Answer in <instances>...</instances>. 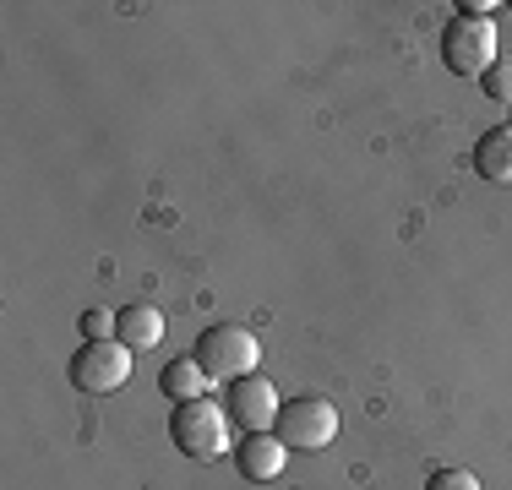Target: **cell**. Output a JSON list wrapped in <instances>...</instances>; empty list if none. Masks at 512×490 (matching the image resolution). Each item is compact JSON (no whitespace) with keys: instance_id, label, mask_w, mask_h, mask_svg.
<instances>
[{"instance_id":"1","label":"cell","mask_w":512,"mask_h":490,"mask_svg":"<svg viewBox=\"0 0 512 490\" xmlns=\"http://www.w3.org/2000/svg\"><path fill=\"white\" fill-rule=\"evenodd\" d=\"M169 436H175V447L186 452V458L213 463L218 452H229V414L218 409V403H207V398L175 403V414H169Z\"/></svg>"},{"instance_id":"2","label":"cell","mask_w":512,"mask_h":490,"mask_svg":"<svg viewBox=\"0 0 512 490\" xmlns=\"http://www.w3.org/2000/svg\"><path fill=\"white\" fill-rule=\"evenodd\" d=\"M191 360L207 371V382H240V376L256 371V360H262V349H256V338L246 333V327H207V333L197 338V349H191Z\"/></svg>"},{"instance_id":"3","label":"cell","mask_w":512,"mask_h":490,"mask_svg":"<svg viewBox=\"0 0 512 490\" xmlns=\"http://www.w3.org/2000/svg\"><path fill=\"white\" fill-rule=\"evenodd\" d=\"M442 60H447V71H458V77H485V71H491V60H496V28H491V17L458 11V17L442 28Z\"/></svg>"},{"instance_id":"4","label":"cell","mask_w":512,"mask_h":490,"mask_svg":"<svg viewBox=\"0 0 512 490\" xmlns=\"http://www.w3.org/2000/svg\"><path fill=\"white\" fill-rule=\"evenodd\" d=\"M273 436L284 441V447H295V452H322V447L338 441V409L327 398H295V403L278 409Z\"/></svg>"},{"instance_id":"5","label":"cell","mask_w":512,"mask_h":490,"mask_svg":"<svg viewBox=\"0 0 512 490\" xmlns=\"http://www.w3.org/2000/svg\"><path fill=\"white\" fill-rule=\"evenodd\" d=\"M131 376V349L120 338H104V343H82L77 360H71V387L77 392H93V398H104V392H120Z\"/></svg>"},{"instance_id":"6","label":"cell","mask_w":512,"mask_h":490,"mask_svg":"<svg viewBox=\"0 0 512 490\" xmlns=\"http://www.w3.org/2000/svg\"><path fill=\"white\" fill-rule=\"evenodd\" d=\"M278 392H273V382L267 376H240V382H229V392H224V414H229V425H240L246 436H256V431H273L278 425Z\"/></svg>"},{"instance_id":"7","label":"cell","mask_w":512,"mask_h":490,"mask_svg":"<svg viewBox=\"0 0 512 490\" xmlns=\"http://www.w3.org/2000/svg\"><path fill=\"white\" fill-rule=\"evenodd\" d=\"M284 458H289V447L273 431L240 436V447H235V469L246 474V480H278V474H284Z\"/></svg>"},{"instance_id":"8","label":"cell","mask_w":512,"mask_h":490,"mask_svg":"<svg viewBox=\"0 0 512 490\" xmlns=\"http://www.w3.org/2000/svg\"><path fill=\"white\" fill-rule=\"evenodd\" d=\"M474 175L485 186H512V126H491L474 142Z\"/></svg>"},{"instance_id":"9","label":"cell","mask_w":512,"mask_h":490,"mask_svg":"<svg viewBox=\"0 0 512 490\" xmlns=\"http://www.w3.org/2000/svg\"><path fill=\"white\" fill-rule=\"evenodd\" d=\"M115 338L126 343V349H158V343H164V311H158V305H126Z\"/></svg>"},{"instance_id":"10","label":"cell","mask_w":512,"mask_h":490,"mask_svg":"<svg viewBox=\"0 0 512 490\" xmlns=\"http://www.w3.org/2000/svg\"><path fill=\"white\" fill-rule=\"evenodd\" d=\"M164 392L175 403H191V398H207V371L197 360H175V365H164Z\"/></svg>"},{"instance_id":"11","label":"cell","mask_w":512,"mask_h":490,"mask_svg":"<svg viewBox=\"0 0 512 490\" xmlns=\"http://www.w3.org/2000/svg\"><path fill=\"white\" fill-rule=\"evenodd\" d=\"M480 88H485V98H496V104H512V55L491 60V71L480 77Z\"/></svg>"},{"instance_id":"12","label":"cell","mask_w":512,"mask_h":490,"mask_svg":"<svg viewBox=\"0 0 512 490\" xmlns=\"http://www.w3.org/2000/svg\"><path fill=\"white\" fill-rule=\"evenodd\" d=\"M82 333H88V343H104V338H115V333H120V316H115V311H104V305H93V311L82 316Z\"/></svg>"},{"instance_id":"13","label":"cell","mask_w":512,"mask_h":490,"mask_svg":"<svg viewBox=\"0 0 512 490\" xmlns=\"http://www.w3.org/2000/svg\"><path fill=\"white\" fill-rule=\"evenodd\" d=\"M425 490H480V480H474L469 469H436L431 480H425Z\"/></svg>"}]
</instances>
